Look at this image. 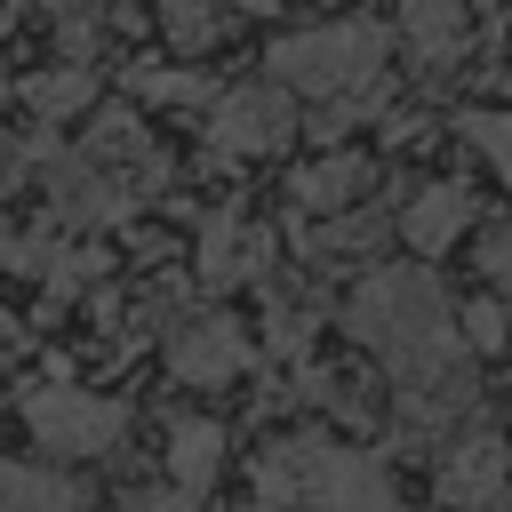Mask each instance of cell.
<instances>
[{
    "label": "cell",
    "mask_w": 512,
    "mask_h": 512,
    "mask_svg": "<svg viewBox=\"0 0 512 512\" xmlns=\"http://www.w3.org/2000/svg\"><path fill=\"white\" fill-rule=\"evenodd\" d=\"M216 472H224V424H208V416H176L168 424V488H184L192 504L216 488Z\"/></svg>",
    "instance_id": "10"
},
{
    "label": "cell",
    "mask_w": 512,
    "mask_h": 512,
    "mask_svg": "<svg viewBox=\"0 0 512 512\" xmlns=\"http://www.w3.org/2000/svg\"><path fill=\"white\" fill-rule=\"evenodd\" d=\"M360 184H368V160L360 152H328V160H312V168H296V208H312V216H336V208H352L360 200Z\"/></svg>",
    "instance_id": "11"
},
{
    "label": "cell",
    "mask_w": 512,
    "mask_h": 512,
    "mask_svg": "<svg viewBox=\"0 0 512 512\" xmlns=\"http://www.w3.org/2000/svg\"><path fill=\"white\" fill-rule=\"evenodd\" d=\"M8 352H16V320H0V360H8Z\"/></svg>",
    "instance_id": "21"
},
{
    "label": "cell",
    "mask_w": 512,
    "mask_h": 512,
    "mask_svg": "<svg viewBox=\"0 0 512 512\" xmlns=\"http://www.w3.org/2000/svg\"><path fill=\"white\" fill-rule=\"evenodd\" d=\"M480 280L496 288V304H512V232H480Z\"/></svg>",
    "instance_id": "20"
},
{
    "label": "cell",
    "mask_w": 512,
    "mask_h": 512,
    "mask_svg": "<svg viewBox=\"0 0 512 512\" xmlns=\"http://www.w3.org/2000/svg\"><path fill=\"white\" fill-rule=\"evenodd\" d=\"M376 240H384V216H336V224H320L304 248H312L320 264H368Z\"/></svg>",
    "instance_id": "16"
},
{
    "label": "cell",
    "mask_w": 512,
    "mask_h": 512,
    "mask_svg": "<svg viewBox=\"0 0 512 512\" xmlns=\"http://www.w3.org/2000/svg\"><path fill=\"white\" fill-rule=\"evenodd\" d=\"M456 336H464L472 352H504V336H512V328H504V304H496V296H488V304L472 296V304L456 312Z\"/></svg>",
    "instance_id": "18"
},
{
    "label": "cell",
    "mask_w": 512,
    "mask_h": 512,
    "mask_svg": "<svg viewBox=\"0 0 512 512\" xmlns=\"http://www.w3.org/2000/svg\"><path fill=\"white\" fill-rule=\"evenodd\" d=\"M240 368H248V336L224 312H200V320H184L168 336V376L176 384H232Z\"/></svg>",
    "instance_id": "7"
},
{
    "label": "cell",
    "mask_w": 512,
    "mask_h": 512,
    "mask_svg": "<svg viewBox=\"0 0 512 512\" xmlns=\"http://www.w3.org/2000/svg\"><path fill=\"white\" fill-rule=\"evenodd\" d=\"M272 80L296 88V96H320L328 112H368L376 88H384V24L344 16V24L288 32L272 48Z\"/></svg>",
    "instance_id": "3"
},
{
    "label": "cell",
    "mask_w": 512,
    "mask_h": 512,
    "mask_svg": "<svg viewBox=\"0 0 512 512\" xmlns=\"http://www.w3.org/2000/svg\"><path fill=\"white\" fill-rule=\"evenodd\" d=\"M16 416L48 456H112L128 440V408L104 392H80V384H24Z\"/></svg>",
    "instance_id": "4"
},
{
    "label": "cell",
    "mask_w": 512,
    "mask_h": 512,
    "mask_svg": "<svg viewBox=\"0 0 512 512\" xmlns=\"http://www.w3.org/2000/svg\"><path fill=\"white\" fill-rule=\"evenodd\" d=\"M344 328L352 344H368L392 376V392H432V384H456L472 376L464 360V336H456V304L448 288L424 272V264H384L352 288L344 304Z\"/></svg>",
    "instance_id": "1"
},
{
    "label": "cell",
    "mask_w": 512,
    "mask_h": 512,
    "mask_svg": "<svg viewBox=\"0 0 512 512\" xmlns=\"http://www.w3.org/2000/svg\"><path fill=\"white\" fill-rule=\"evenodd\" d=\"M400 32H408V48L424 56V64H456L464 56V0H408L400 8Z\"/></svg>",
    "instance_id": "12"
},
{
    "label": "cell",
    "mask_w": 512,
    "mask_h": 512,
    "mask_svg": "<svg viewBox=\"0 0 512 512\" xmlns=\"http://www.w3.org/2000/svg\"><path fill=\"white\" fill-rule=\"evenodd\" d=\"M88 96H96V72H88V64H64V72H40V80H24V104H32V120H72Z\"/></svg>",
    "instance_id": "14"
},
{
    "label": "cell",
    "mask_w": 512,
    "mask_h": 512,
    "mask_svg": "<svg viewBox=\"0 0 512 512\" xmlns=\"http://www.w3.org/2000/svg\"><path fill=\"white\" fill-rule=\"evenodd\" d=\"M248 488L264 512H400L392 464L336 432H280L272 448H256Z\"/></svg>",
    "instance_id": "2"
},
{
    "label": "cell",
    "mask_w": 512,
    "mask_h": 512,
    "mask_svg": "<svg viewBox=\"0 0 512 512\" xmlns=\"http://www.w3.org/2000/svg\"><path fill=\"white\" fill-rule=\"evenodd\" d=\"M136 96H152V104H200L208 80L200 72H136Z\"/></svg>",
    "instance_id": "19"
},
{
    "label": "cell",
    "mask_w": 512,
    "mask_h": 512,
    "mask_svg": "<svg viewBox=\"0 0 512 512\" xmlns=\"http://www.w3.org/2000/svg\"><path fill=\"white\" fill-rule=\"evenodd\" d=\"M464 136L496 160V176H504V192H512V112H464Z\"/></svg>",
    "instance_id": "17"
},
{
    "label": "cell",
    "mask_w": 512,
    "mask_h": 512,
    "mask_svg": "<svg viewBox=\"0 0 512 512\" xmlns=\"http://www.w3.org/2000/svg\"><path fill=\"white\" fill-rule=\"evenodd\" d=\"M160 32H168V48L200 56V48H216V32H224V0H160Z\"/></svg>",
    "instance_id": "15"
},
{
    "label": "cell",
    "mask_w": 512,
    "mask_h": 512,
    "mask_svg": "<svg viewBox=\"0 0 512 512\" xmlns=\"http://www.w3.org/2000/svg\"><path fill=\"white\" fill-rule=\"evenodd\" d=\"M0 240H8V224H0Z\"/></svg>",
    "instance_id": "22"
},
{
    "label": "cell",
    "mask_w": 512,
    "mask_h": 512,
    "mask_svg": "<svg viewBox=\"0 0 512 512\" xmlns=\"http://www.w3.org/2000/svg\"><path fill=\"white\" fill-rule=\"evenodd\" d=\"M432 496H440V512H512V448L496 432L464 424L432 464Z\"/></svg>",
    "instance_id": "5"
},
{
    "label": "cell",
    "mask_w": 512,
    "mask_h": 512,
    "mask_svg": "<svg viewBox=\"0 0 512 512\" xmlns=\"http://www.w3.org/2000/svg\"><path fill=\"white\" fill-rule=\"evenodd\" d=\"M296 136V112H288V88H224L208 104V144L224 160H264Z\"/></svg>",
    "instance_id": "6"
},
{
    "label": "cell",
    "mask_w": 512,
    "mask_h": 512,
    "mask_svg": "<svg viewBox=\"0 0 512 512\" xmlns=\"http://www.w3.org/2000/svg\"><path fill=\"white\" fill-rule=\"evenodd\" d=\"M464 224H472V192H464V184H424V192L400 208V240H408L416 256H440L448 240H464Z\"/></svg>",
    "instance_id": "9"
},
{
    "label": "cell",
    "mask_w": 512,
    "mask_h": 512,
    "mask_svg": "<svg viewBox=\"0 0 512 512\" xmlns=\"http://www.w3.org/2000/svg\"><path fill=\"white\" fill-rule=\"evenodd\" d=\"M0 512H88L80 488L64 472H40V464H0Z\"/></svg>",
    "instance_id": "13"
},
{
    "label": "cell",
    "mask_w": 512,
    "mask_h": 512,
    "mask_svg": "<svg viewBox=\"0 0 512 512\" xmlns=\"http://www.w3.org/2000/svg\"><path fill=\"white\" fill-rule=\"evenodd\" d=\"M264 264H272V232H264V224H248V216H232V208L200 224V280H208V288L264 280Z\"/></svg>",
    "instance_id": "8"
}]
</instances>
